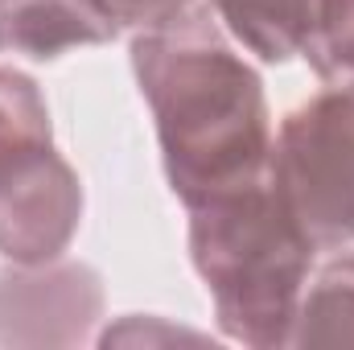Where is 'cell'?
<instances>
[{
    "instance_id": "cell-5",
    "label": "cell",
    "mask_w": 354,
    "mask_h": 350,
    "mask_svg": "<svg viewBox=\"0 0 354 350\" xmlns=\"http://www.w3.org/2000/svg\"><path fill=\"white\" fill-rule=\"evenodd\" d=\"M103 317V280L75 260L0 268V347H79Z\"/></svg>"
},
{
    "instance_id": "cell-4",
    "label": "cell",
    "mask_w": 354,
    "mask_h": 350,
    "mask_svg": "<svg viewBox=\"0 0 354 350\" xmlns=\"http://www.w3.org/2000/svg\"><path fill=\"white\" fill-rule=\"evenodd\" d=\"M83 223V181L54 149V136L0 149V256L50 264L75 243Z\"/></svg>"
},
{
    "instance_id": "cell-7",
    "label": "cell",
    "mask_w": 354,
    "mask_h": 350,
    "mask_svg": "<svg viewBox=\"0 0 354 350\" xmlns=\"http://www.w3.org/2000/svg\"><path fill=\"white\" fill-rule=\"evenodd\" d=\"M288 347H354V248H342L305 284Z\"/></svg>"
},
{
    "instance_id": "cell-3",
    "label": "cell",
    "mask_w": 354,
    "mask_h": 350,
    "mask_svg": "<svg viewBox=\"0 0 354 350\" xmlns=\"http://www.w3.org/2000/svg\"><path fill=\"white\" fill-rule=\"evenodd\" d=\"M268 181L317 252L354 248V83H334L284 116Z\"/></svg>"
},
{
    "instance_id": "cell-6",
    "label": "cell",
    "mask_w": 354,
    "mask_h": 350,
    "mask_svg": "<svg viewBox=\"0 0 354 350\" xmlns=\"http://www.w3.org/2000/svg\"><path fill=\"white\" fill-rule=\"evenodd\" d=\"M115 37L120 29L99 0H0V54L50 62L66 50L107 46Z\"/></svg>"
},
{
    "instance_id": "cell-2",
    "label": "cell",
    "mask_w": 354,
    "mask_h": 350,
    "mask_svg": "<svg viewBox=\"0 0 354 350\" xmlns=\"http://www.w3.org/2000/svg\"><path fill=\"white\" fill-rule=\"evenodd\" d=\"M313 256V239L268 177L189 210V260L231 342L252 350L288 347Z\"/></svg>"
},
{
    "instance_id": "cell-10",
    "label": "cell",
    "mask_w": 354,
    "mask_h": 350,
    "mask_svg": "<svg viewBox=\"0 0 354 350\" xmlns=\"http://www.w3.org/2000/svg\"><path fill=\"white\" fill-rule=\"evenodd\" d=\"M99 8L115 21V29L149 33V29H165L210 8V0H99Z\"/></svg>"
},
{
    "instance_id": "cell-1",
    "label": "cell",
    "mask_w": 354,
    "mask_h": 350,
    "mask_svg": "<svg viewBox=\"0 0 354 350\" xmlns=\"http://www.w3.org/2000/svg\"><path fill=\"white\" fill-rule=\"evenodd\" d=\"M132 75L157 124L165 181L185 210L268 177L272 111L264 79L227 46L210 8L136 33Z\"/></svg>"
},
{
    "instance_id": "cell-8",
    "label": "cell",
    "mask_w": 354,
    "mask_h": 350,
    "mask_svg": "<svg viewBox=\"0 0 354 350\" xmlns=\"http://www.w3.org/2000/svg\"><path fill=\"white\" fill-rule=\"evenodd\" d=\"M301 58L326 83H354V0H317Z\"/></svg>"
},
{
    "instance_id": "cell-9",
    "label": "cell",
    "mask_w": 354,
    "mask_h": 350,
    "mask_svg": "<svg viewBox=\"0 0 354 350\" xmlns=\"http://www.w3.org/2000/svg\"><path fill=\"white\" fill-rule=\"evenodd\" d=\"M41 136H54V128L37 83L12 66H0V149Z\"/></svg>"
}]
</instances>
